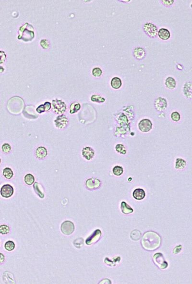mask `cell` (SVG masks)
I'll list each match as a JSON object with an SVG mask.
<instances>
[{"label":"cell","instance_id":"obj_1","mask_svg":"<svg viewBox=\"0 0 192 284\" xmlns=\"http://www.w3.org/2000/svg\"><path fill=\"white\" fill-rule=\"evenodd\" d=\"M161 238L160 235L153 231H148L144 234L141 241L143 248L149 251H153L160 247Z\"/></svg>","mask_w":192,"mask_h":284},{"label":"cell","instance_id":"obj_2","mask_svg":"<svg viewBox=\"0 0 192 284\" xmlns=\"http://www.w3.org/2000/svg\"><path fill=\"white\" fill-rule=\"evenodd\" d=\"M28 23H25L24 25L20 27L19 29L20 34L18 37V39H22L24 41L31 40L34 37L33 28L32 25H29V28H27Z\"/></svg>","mask_w":192,"mask_h":284},{"label":"cell","instance_id":"obj_3","mask_svg":"<svg viewBox=\"0 0 192 284\" xmlns=\"http://www.w3.org/2000/svg\"><path fill=\"white\" fill-rule=\"evenodd\" d=\"M143 29L149 37L156 38L158 34V29L155 24L151 22H147L143 25Z\"/></svg>","mask_w":192,"mask_h":284},{"label":"cell","instance_id":"obj_4","mask_svg":"<svg viewBox=\"0 0 192 284\" xmlns=\"http://www.w3.org/2000/svg\"><path fill=\"white\" fill-rule=\"evenodd\" d=\"M53 110L56 113L62 114L64 113L66 110V105L64 102L59 99H55L52 101Z\"/></svg>","mask_w":192,"mask_h":284},{"label":"cell","instance_id":"obj_5","mask_svg":"<svg viewBox=\"0 0 192 284\" xmlns=\"http://www.w3.org/2000/svg\"><path fill=\"white\" fill-rule=\"evenodd\" d=\"M154 264L161 269H165L168 266V262L166 261L161 253H156L153 257Z\"/></svg>","mask_w":192,"mask_h":284},{"label":"cell","instance_id":"obj_6","mask_svg":"<svg viewBox=\"0 0 192 284\" xmlns=\"http://www.w3.org/2000/svg\"><path fill=\"white\" fill-rule=\"evenodd\" d=\"M61 230L64 234L70 235L75 230V225L72 222L65 221L62 223Z\"/></svg>","mask_w":192,"mask_h":284},{"label":"cell","instance_id":"obj_7","mask_svg":"<svg viewBox=\"0 0 192 284\" xmlns=\"http://www.w3.org/2000/svg\"><path fill=\"white\" fill-rule=\"evenodd\" d=\"M139 130L142 132L147 133L149 132L152 128V123L150 120L147 119H143L138 124Z\"/></svg>","mask_w":192,"mask_h":284},{"label":"cell","instance_id":"obj_8","mask_svg":"<svg viewBox=\"0 0 192 284\" xmlns=\"http://www.w3.org/2000/svg\"><path fill=\"white\" fill-rule=\"evenodd\" d=\"M155 109L158 111H163L167 107V102L165 98L162 97H158L155 101Z\"/></svg>","mask_w":192,"mask_h":284},{"label":"cell","instance_id":"obj_9","mask_svg":"<svg viewBox=\"0 0 192 284\" xmlns=\"http://www.w3.org/2000/svg\"><path fill=\"white\" fill-rule=\"evenodd\" d=\"M146 51L141 47H137L134 49L133 55L134 57L138 60H142L146 56Z\"/></svg>","mask_w":192,"mask_h":284},{"label":"cell","instance_id":"obj_10","mask_svg":"<svg viewBox=\"0 0 192 284\" xmlns=\"http://www.w3.org/2000/svg\"><path fill=\"white\" fill-rule=\"evenodd\" d=\"M101 236L102 232L100 230H96L94 233L87 239L86 241V244H87V245H90L91 244L95 243L100 239Z\"/></svg>","mask_w":192,"mask_h":284},{"label":"cell","instance_id":"obj_11","mask_svg":"<svg viewBox=\"0 0 192 284\" xmlns=\"http://www.w3.org/2000/svg\"><path fill=\"white\" fill-rule=\"evenodd\" d=\"M55 122L56 127L59 129H63L67 125L68 120L65 115H60L57 117Z\"/></svg>","mask_w":192,"mask_h":284},{"label":"cell","instance_id":"obj_12","mask_svg":"<svg viewBox=\"0 0 192 284\" xmlns=\"http://www.w3.org/2000/svg\"><path fill=\"white\" fill-rule=\"evenodd\" d=\"M13 194V189L10 184H5L1 187V195L3 197L9 198Z\"/></svg>","mask_w":192,"mask_h":284},{"label":"cell","instance_id":"obj_13","mask_svg":"<svg viewBox=\"0 0 192 284\" xmlns=\"http://www.w3.org/2000/svg\"><path fill=\"white\" fill-rule=\"evenodd\" d=\"M86 186L90 190H94L98 189L100 186V181L97 179H89L86 181Z\"/></svg>","mask_w":192,"mask_h":284},{"label":"cell","instance_id":"obj_14","mask_svg":"<svg viewBox=\"0 0 192 284\" xmlns=\"http://www.w3.org/2000/svg\"><path fill=\"white\" fill-rule=\"evenodd\" d=\"M82 155L87 160H90L93 159L95 155V152L92 148L90 147H86L83 148Z\"/></svg>","mask_w":192,"mask_h":284},{"label":"cell","instance_id":"obj_15","mask_svg":"<svg viewBox=\"0 0 192 284\" xmlns=\"http://www.w3.org/2000/svg\"><path fill=\"white\" fill-rule=\"evenodd\" d=\"M158 35L160 39L163 40H168L171 36L169 30L165 28H161L159 29Z\"/></svg>","mask_w":192,"mask_h":284},{"label":"cell","instance_id":"obj_16","mask_svg":"<svg viewBox=\"0 0 192 284\" xmlns=\"http://www.w3.org/2000/svg\"><path fill=\"white\" fill-rule=\"evenodd\" d=\"M184 93L185 96L188 98H192V83L187 82L184 86Z\"/></svg>","mask_w":192,"mask_h":284},{"label":"cell","instance_id":"obj_17","mask_svg":"<svg viewBox=\"0 0 192 284\" xmlns=\"http://www.w3.org/2000/svg\"><path fill=\"white\" fill-rule=\"evenodd\" d=\"M145 191L142 189H137L133 192V197L137 200H142L145 198Z\"/></svg>","mask_w":192,"mask_h":284},{"label":"cell","instance_id":"obj_18","mask_svg":"<svg viewBox=\"0 0 192 284\" xmlns=\"http://www.w3.org/2000/svg\"><path fill=\"white\" fill-rule=\"evenodd\" d=\"M48 152L46 148L43 146H40L37 149L36 151V155L39 159H44L47 156Z\"/></svg>","mask_w":192,"mask_h":284},{"label":"cell","instance_id":"obj_19","mask_svg":"<svg viewBox=\"0 0 192 284\" xmlns=\"http://www.w3.org/2000/svg\"><path fill=\"white\" fill-rule=\"evenodd\" d=\"M165 86L168 89L170 90L174 89L176 86V82L175 81V79L173 78V77H168L166 79L165 82Z\"/></svg>","mask_w":192,"mask_h":284},{"label":"cell","instance_id":"obj_20","mask_svg":"<svg viewBox=\"0 0 192 284\" xmlns=\"http://www.w3.org/2000/svg\"><path fill=\"white\" fill-rule=\"evenodd\" d=\"M111 87L114 89H118L122 86V82L118 77H114L111 79Z\"/></svg>","mask_w":192,"mask_h":284},{"label":"cell","instance_id":"obj_21","mask_svg":"<svg viewBox=\"0 0 192 284\" xmlns=\"http://www.w3.org/2000/svg\"><path fill=\"white\" fill-rule=\"evenodd\" d=\"M51 108V104L49 102H46L43 105H41L37 107V111L39 113H44L50 110Z\"/></svg>","mask_w":192,"mask_h":284},{"label":"cell","instance_id":"obj_22","mask_svg":"<svg viewBox=\"0 0 192 284\" xmlns=\"http://www.w3.org/2000/svg\"><path fill=\"white\" fill-rule=\"evenodd\" d=\"M33 187H34V190L37 195L41 198H43L44 197V194L43 189L41 185L37 183H35Z\"/></svg>","mask_w":192,"mask_h":284},{"label":"cell","instance_id":"obj_23","mask_svg":"<svg viewBox=\"0 0 192 284\" xmlns=\"http://www.w3.org/2000/svg\"><path fill=\"white\" fill-rule=\"evenodd\" d=\"M121 208L123 213L126 215L132 213L134 211L133 209L125 202H122Z\"/></svg>","mask_w":192,"mask_h":284},{"label":"cell","instance_id":"obj_24","mask_svg":"<svg viewBox=\"0 0 192 284\" xmlns=\"http://www.w3.org/2000/svg\"><path fill=\"white\" fill-rule=\"evenodd\" d=\"M186 166L185 160L181 158H178L175 162V168L177 169H182L185 168Z\"/></svg>","mask_w":192,"mask_h":284},{"label":"cell","instance_id":"obj_25","mask_svg":"<svg viewBox=\"0 0 192 284\" xmlns=\"http://www.w3.org/2000/svg\"><path fill=\"white\" fill-rule=\"evenodd\" d=\"M81 108V105L78 102H74L71 105L70 107V113L74 114L78 112Z\"/></svg>","mask_w":192,"mask_h":284},{"label":"cell","instance_id":"obj_26","mask_svg":"<svg viewBox=\"0 0 192 284\" xmlns=\"http://www.w3.org/2000/svg\"><path fill=\"white\" fill-rule=\"evenodd\" d=\"M3 175L6 179H11L13 175V172L11 168H6L3 170Z\"/></svg>","mask_w":192,"mask_h":284},{"label":"cell","instance_id":"obj_27","mask_svg":"<svg viewBox=\"0 0 192 284\" xmlns=\"http://www.w3.org/2000/svg\"><path fill=\"white\" fill-rule=\"evenodd\" d=\"M25 182L28 185L32 184L35 181L34 177L31 174H28L25 176L24 178Z\"/></svg>","mask_w":192,"mask_h":284},{"label":"cell","instance_id":"obj_28","mask_svg":"<svg viewBox=\"0 0 192 284\" xmlns=\"http://www.w3.org/2000/svg\"><path fill=\"white\" fill-rule=\"evenodd\" d=\"M112 172L115 175L119 176L122 175L123 172V169L122 167L120 166H116L114 167L112 169Z\"/></svg>","mask_w":192,"mask_h":284},{"label":"cell","instance_id":"obj_29","mask_svg":"<svg viewBox=\"0 0 192 284\" xmlns=\"http://www.w3.org/2000/svg\"><path fill=\"white\" fill-rule=\"evenodd\" d=\"M141 237V233L140 231H138L137 230H134V231H132L131 234V239H133V240H134V241L139 240Z\"/></svg>","mask_w":192,"mask_h":284},{"label":"cell","instance_id":"obj_30","mask_svg":"<svg viewBox=\"0 0 192 284\" xmlns=\"http://www.w3.org/2000/svg\"><path fill=\"white\" fill-rule=\"evenodd\" d=\"M91 100L92 101L96 102L99 103H103L105 101V99L104 98L97 95H94L91 96Z\"/></svg>","mask_w":192,"mask_h":284},{"label":"cell","instance_id":"obj_31","mask_svg":"<svg viewBox=\"0 0 192 284\" xmlns=\"http://www.w3.org/2000/svg\"><path fill=\"white\" fill-rule=\"evenodd\" d=\"M4 247L8 251H12L15 248V244L13 241H8L4 245Z\"/></svg>","mask_w":192,"mask_h":284},{"label":"cell","instance_id":"obj_32","mask_svg":"<svg viewBox=\"0 0 192 284\" xmlns=\"http://www.w3.org/2000/svg\"><path fill=\"white\" fill-rule=\"evenodd\" d=\"M115 148H116V151H117L119 153L121 154L125 155L126 153V148L124 146V145H123L122 144H118L117 145H116Z\"/></svg>","mask_w":192,"mask_h":284},{"label":"cell","instance_id":"obj_33","mask_svg":"<svg viewBox=\"0 0 192 284\" xmlns=\"http://www.w3.org/2000/svg\"><path fill=\"white\" fill-rule=\"evenodd\" d=\"M92 73L93 76L94 77L99 78L102 75V69H100V68L95 67V68H93V70H92Z\"/></svg>","mask_w":192,"mask_h":284},{"label":"cell","instance_id":"obj_34","mask_svg":"<svg viewBox=\"0 0 192 284\" xmlns=\"http://www.w3.org/2000/svg\"><path fill=\"white\" fill-rule=\"evenodd\" d=\"M10 231V228L7 225H1L0 227V233L3 235H6Z\"/></svg>","mask_w":192,"mask_h":284},{"label":"cell","instance_id":"obj_35","mask_svg":"<svg viewBox=\"0 0 192 284\" xmlns=\"http://www.w3.org/2000/svg\"><path fill=\"white\" fill-rule=\"evenodd\" d=\"M171 118L173 121L174 122H178L180 121L181 118L180 113L177 111H174L171 114Z\"/></svg>","mask_w":192,"mask_h":284},{"label":"cell","instance_id":"obj_36","mask_svg":"<svg viewBox=\"0 0 192 284\" xmlns=\"http://www.w3.org/2000/svg\"><path fill=\"white\" fill-rule=\"evenodd\" d=\"M1 148H2V150H3V151L4 153H8L11 151V147L9 144L6 143V144L3 145V146L1 147Z\"/></svg>","mask_w":192,"mask_h":284},{"label":"cell","instance_id":"obj_37","mask_svg":"<svg viewBox=\"0 0 192 284\" xmlns=\"http://www.w3.org/2000/svg\"><path fill=\"white\" fill-rule=\"evenodd\" d=\"M40 45L43 48H44V49H47L49 47L50 44H49V43L47 40H43L40 41Z\"/></svg>","mask_w":192,"mask_h":284},{"label":"cell","instance_id":"obj_38","mask_svg":"<svg viewBox=\"0 0 192 284\" xmlns=\"http://www.w3.org/2000/svg\"><path fill=\"white\" fill-rule=\"evenodd\" d=\"M161 2L163 4V5L168 7V6L173 5L174 3V1H161Z\"/></svg>","mask_w":192,"mask_h":284},{"label":"cell","instance_id":"obj_39","mask_svg":"<svg viewBox=\"0 0 192 284\" xmlns=\"http://www.w3.org/2000/svg\"><path fill=\"white\" fill-rule=\"evenodd\" d=\"M1 262H2L3 261H4V255H3L2 253L1 254Z\"/></svg>","mask_w":192,"mask_h":284}]
</instances>
